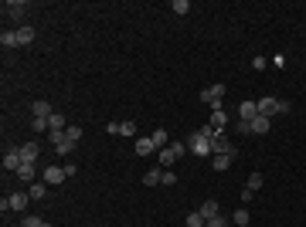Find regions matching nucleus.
Listing matches in <instances>:
<instances>
[{
  "label": "nucleus",
  "instance_id": "17",
  "mask_svg": "<svg viewBox=\"0 0 306 227\" xmlns=\"http://www.w3.org/2000/svg\"><path fill=\"white\" fill-rule=\"evenodd\" d=\"M48 129H51V133H65V129H68V119H65L61 112H55L51 119H48Z\"/></svg>",
  "mask_w": 306,
  "mask_h": 227
},
{
  "label": "nucleus",
  "instance_id": "7",
  "mask_svg": "<svg viewBox=\"0 0 306 227\" xmlns=\"http://www.w3.org/2000/svg\"><path fill=\"white\" fill-rule=\"evenodd\" d=\"M41 180H44L48 187H58V183H61V180H68V176H65V166H48V170L41 173Z\"/></svg>",
  "mask_w": 306,
  "mask_h": 227
},
{
  "label": "nucleus",
  "instance_id": "23",
  "mask_svg": "<svg viewBox=\"0 0 306 227\" xmlns=\"http://www.w3.org/2000/svg\"><path fill=\"white\" fill-rule=\"evenodd\" d=\"M184 224H187V227H208V221H204V217H201L197 210H191V214L184 217Z\"/></svg>",
  "mask_w": 306,
  "mask_h": 227
},
{
  "label": "nucleus",
  "instance_id": "35",
  "mask_svg": "<svg viewBox=\"0 0 306 227\" xmlns=\"http://www.w3.org/2000/svg\"><path fill=\"white\" fill-rule=\"evenodd\" d=\"M252 68H255V72H262V68H269V61L262 55H255V58H252Z\"/></svg>",
  "mask_w": 306,
  "mask_h": 227
},
{
  "label": "nucleus",
  "instance_id": "5",
  "mask_svg": "<svg viewBox=\"0 0 306 227\" xmlns=\"http://www.w3.org/2000/svg\"><path fill=\"white\" fill-rule=\"evenodd\" d=\"M187 150H191L194 156H214V152H211V139L201 136V133H194L191 139H187Z\"/></svg>",
  "mask_w": 306,
  "mask_h": 227
},
{
  "label": "nucleus",
  "instance_id": "14",
  "mask_svg": "<svg viewBox=\"0 0 306 227\" xmlns=\"http://www.w3.org/2000/svg\"><path fill=\"white\" fill-rule=\"evenodd\" d=\"M197 214H201L204 221H211V217H218V214H221V207H218V200H204V204H201V210H197Z\"/></svg>",
  "mask_w": 306,
  "mask_h": 227
},
{
  "label": "nucleus",
  "instance_id": "36",
  "mask_svg": "<svg viewBox=\"0 0 306 227\" xmlns=\"http://www.w3.org/2000/svg\"><path fill=\"white\" fill-rule=\"evenodd\" d=\"M44 227H55V224H48V221H44Z\"/></svg>",
  "mask_w": 306,
  "mask_h": 227
},
{
  "label": "nucleus",
  "instance_id": "10",
  "mask_svg": "<svg viewBox=\"0 0 306 227\" xmlns=\"http://www.w3.org/2000/svg\"><path fill=\"white\" fill-rule=\"evenodd\" d=\"M31 115L34 119H51L55 109H51V102H44V98H34V105H31Z\"/></svg>",
  "mask_w": 306,
  "mask_h": 227
},
{
  "label": "nucleus",
  "instance_id": "12",
  "mask_svg": "<svg viewBox=\"0 0 306 227\" xmlns=\"http://www.w3.org/2000/svg\"><path fill=\"white\" fill-rule=\"evenodd\" d=\"M238 115H242L245 122H252V119L259 115V102H252V98H245V102H238Z\"/></svg>",
  "mask_w": 306,
  "mask_h": 227
},
{
  "label": "nucleus",
  "instance_id": "1",
  "mask_svg": "<svg viewBox=\"0 0 306 227\" xmlns=\"http://www.w3.org/2000/svg\"><path fill=\"white\" fill-rule=\"evenodd\" d=\"M293 105L289 102H283V98H272V95H266V98H259V115H266V119H276V115H286Z\"/></svg>",
  "mask_w": 306,
  "mask_h": 227
},
{
  "label": "nucleus",
  "instance_id": "27",
  "mask_svg": "<svg viewBox=\"0 0 306 227\" xmlns=\"http://www.w3.org/2000/svg\"><path fill=\"white\" fill-rule=\"evenodd\" d=\"M160 173L163 170H147L143 173V187H156V183H160Z\"/></svg>",
  "mask_w": 306,
  "mask_h": 227
},
{
  "label": "nucleus",
  "instance_id": "21",
  "mask_svg": "<svg viewBox=\"0 0 306 227\" xmlns=\"http://www.w3.org/2000/svg\"><path fill=\"white\" fill-rule=\"evenodd\" d=\"M27 204H31L27 193H10V210H27Z\"/></svg>",
  "mask_w": 306,
  "mask_h": 227
},
{
  "label": "nucleus",
  "instance_id": "6",
  "mask_svg": "<svg viewBox=\"0 0 306 227\" xmlns=\"http://www.w3.org/2000/svg\"><path fill=\"white\" fill-rule=\"evenodd\" d=\"M106 133H109V136H133V139H136V122H133V119H126V122H109Z\"/></svg>",
  "mask_w": 306,
  "mask_h": 227
},
{
  "label": "nucleus",
  "instance_id": "22",
  "mask_svg": "<svg viewBox=\"0 0 306 227\" xmlns=\"http://www.w3.org/2000/svg\"><path fill=\"white\" fill-rule=\"evenodd\" d=\"M211 126L225 129V126H228V112H225V109H211Z\"/></svg>",
  "mask_w": 306,
  "mask_h": 227
},
{
  "label": "nucleus",
  "instance_id": "8",
  "mask_svg": "<svg viewBox=\"0 0 306 227\" xmlns=\"http://www.w3.org/2000/svg\"><path fill=\"white\" fill-rule=\"evenodd\" d=\"M20 163H24V159H20L17 146H14V150H7V152H3V170H7V173H17V170H20Z\"/></svg>",
  "mask_w": 306,
  "mask_h": 227
},
{
  "label": "nucleus",
  "instance_id": "26",
  "mask_svg": "<svg viewBox=\"0 0 306 227\" xmlns=\"http://www.w3.org/2000/svg\"><path fill=\"white\" fill-rule=\"evenodd\" d=\"M170 10L177 14V17H184V14H191V3H187V0H173Z\"/></svg>",
  "mask_w": 306,
  "mask_h": 227
},
{
  "label": "nucleus",
  "instance_id": "13",
  "mask_svg": "<svg viewBox=\"0 0 306 227\" xmlns=\"http://www.w3.org/2000/svg\"><path fill=\"white\" fill-rule=\"evenodd\" d=\"M44 193H48V183H44V180H34V183H27V197H31V200H41Z\"/></svg>",
  "mask_w": 306,
  "mask_h": 227
},
{
  "label": "nucleus",
  "instance_id": "2",
  "mask_svg": "<svg viewBox=\"0 0 306 227\" xmlns=\"http://www.w3.org/2000/svg\"><path fill=\"white\" fill-rule=\"evenodd\" d=\"M48 143L55 146L58 156H72V152H75V146H78V143H72L65 133H48Z\"/></svg>",
  "mask_w": 306,
  "mask_h": 227
},
{
  "label": "nucleus",
  "instance_id": "33",
  "mask_svg": "<svg viewBox=\"0 0 306 227\" xmlns=\"http://www.w3.org/2000/svg\"><path fill=\"white\" fill-rule=\"evenodd\" d=\"M65 136H68L72 143H78V139H82V129H78V126H68V129H65Z\"/></svg>",
  "mask_w": 306,
  "mask_h": 227
},
{
  "label": "nucleus",
  "instance_id": "20",
  "mask_svg": "<svg viewBox=\"0 0 306 227\" xmlns=\"http://www.w3.org/2000/svg\"><path fill=\"white\" fill-rule=\"evenodd\" d=\"M249 221H252V214L245 207H238L235 214H231V224H235V227H249Z\"/></svg>",
  "mask_w": 306,
  "mask_h": 227
},
{
  "label": "nucleus",
  "instance_id": "31",
  "mask_svg": "<svg viewBox=\"0 0 306 227\" xmlns=\"http://www.w3.org/2000/svg\"><path fill=\"white\" fill-rule=\"evenodd\" d=\"M245 187H249L252 193H255V190L262 187V173H252V176H249V183H245Z\"/></svg>",
  "mask_w": 306,
  "mask_h": 227
},
{
  "label": "nucleus",
  "instance_id": "32",
  "mask_svg": "<svg viewBox=\"0 0 306 227\" xmlns=\"http://www.w3.org/2000/svg\"><path fill=\"white\" fill-rule=\"evenodd\" d=\"M160 183H163V187H173V183H177V173H160Z\"/></svg>",
  "mask_w": 306,
  "mask_h": 227
},
{
  "label": "nucleus",
  "instance_id": "29",
  "mask_svg": "<svg viewBox=\"0 0 306 227\" xmlns=\"http://www.w3.org/2000/svg\"><path fill=\"white\" fill-rule=\"evenodd\" d=\"M31 129H34V136L38 133H51V129H48V119H31Z\"/></svg>",
  "mask_w": 306,
  "mask_h": 227
},
{
  "label": "nucleus",
  "instance_id": "18",
  "mask_svg": "<svg viewBox=\"0 0 306 227\" xmlns=\"http://www.w3.org/2000/svg\"><path fill=\"white\" fill-rule=\"evenodd\" d=\"M14 176L24 180V183H34V176H38V173H34V163H20V170L14 173Z\"/></svg>",
  "mask_w": 306,
  "mask_h": 227
},
{
  "label": "nucleus",
  "instance_id": "19",
  "mask_svg": "<svg viewBox=\"0 0 306 227\" xmlns=\"http://www.w3.org/2000/svg\"><path fill=\"white\" fill-rule=\"evenodd\" d=\"M17 44H34V27L31 24H20L17 27Z\"/></svg>",
  "mask_w": 306,
  "mask_h": 227
},
{
  "label": "nucleus",
  "instance_id": "9",
  "mask_svg": "<svg viewBox=\"0 0 306 227\" xmlns=\"http://www.w3.org/2000/svg\"><path fill=\"white\" fill-rule=\"evenodd\" d=\"M153 150H156V143H153L150 136H136V143H133V152H136V156H150Z\"/></svg>",
  "mask_w": 306,
  "mask_h": 227
},
{
  "label": "nucleus",
  "instance_id": "11",
  "mask_svg": "<svg viewBox=\"0 0 306 227\" xmlns=\"http://www.w3.org/2000/svg\"><path fill=\"white\" fill-rule=\"evenodd\" d=\"M17 152H20V159H24V163H38V156H41L38 143H24V146H17Z\"/></svg>",
  "mask_w": 306,
  "mask_h": 227
},
{
  "label": "nucleus",
  "instance_id": "15",
  "mask_svg": "<svg viewBox=\"0 0 306 227\" xmlns=\"http://www.w3.org/2000/svg\"><path fill=\"white\" fill-rule=\"evenodd\" d=\"M3 10H7V14H10V17H24V10H27V3H24V0H10V3H3Z\"/></svg>",
  "mask_w": 306,
  "mask_h": 227
},
{
  "label": "nucleus",
  "instance_id": "25",
  "mask_svg": "<svg viewBox=\"0 0 306 227\" xmlns=\"http://www.w3.org/2000/svg\"><path fill=\"white\" fill-rule=\"evenodd\" d=\"M211 166H214L218 173H225L231 166V156H211Z\"/></svg>",
  "mask_w": 306,
  "mask_h": 227
},
{
  "label": "nucleus",
  "instance_id": "24",
  "mask_svg": "<svg viewBox=\"0 0 306 227\" xmlns=\"http://www.w3.org/2000/svg\"><path fill=\"white\" fill-rule=\"evenodd\" d=\"M153 143H156V150H167V143H170V136L163 133V129H153V136H150Z\"/></svg>",
  "mask_w": 306,
  "mask_h": 227
},
{
  "label": "nucleus",
  "instance_id": "16",
  "mask_svg": "<svg viewBox=\"0 0 306 227\" xmlns=\"http://www.w3.org/2000/svg\"><path fill=\"white\" fill-rule=\"evenodd\" d=\"M269 126H272V119H266V115H255V119H252V133L255 136H266Z\"/></svg>",
  "mask_w": 306,
  "mask_h": 227
},
{
  "label": "nucleus",
  "instance_id": "3",
  "mask_svg": "<svg viewBox=\"0 0 306 227\" xmlns=\"http://www.w3.org/2000/svg\"><path fill=\"white\" fill-rule=\"evenodd\" d=\"M184 152H191V150H187V143H170L167 150H160V163H163V166H173Z\"/></svg>",
  "mask_w": 306,
  "mask_h": 227
},
{
  "label": "nucleus",
  "instance_id": "28",
  "mask_svg": "<svg viewBox=\"0 0 306 227\" xmlns=\"http://www.w3.org/2000/svg\"><path fill=\"white\" fill-rule=\"evenodd\" d=\"M0 44H3V48H17V31H3V34H0Z\"/></svg>",
  "mask_w": 306,
  "mask_h": 227
},
{
  "label": "nucleus",
  "instance_id": "4",
  "mask_svg": "<svg viewBox=\"0 0 306 227\" xmlns=\"http://www.w3.org/2000/svg\"><path fill=\"white\" fill-rule=\"evenodd\" d=\"M225 95H228V88H225L221 81H214V85H208V88L201 92V102H204V105H218V102H225Z\"/></svg>",
  "mask_w": 306,
  "mask_h": 227
},
{
  "label": "nucleus",
  "instance_id": "30",
  "mask_svg": "<svg viewBox=\"0 0 306 227\" xmlns=\"http://www.w3.org/2000/svg\"><path fill=\"white\" fill-rule=\"evenodd\" d=\"M231 224V217H225V214H218V217H211L208 227H228Z\"/></svg>",
  "mask_w": 306,
  "mask_h": 227
},
{
  "label": "nucleus",
  "instance_id": "34",
  "mask_svg": "<svg viewBox=\"0 0 306 227\" xmlns=\"http://www.w3.org/2000/svg\"><path fill=\"white\" fill-rule=\"evenodd\" d=\"M20 227H44V221H41V217H24Z\"/></svg>",
  "mask_w": 306,
  "mask_h": 227
}]
</instances>
